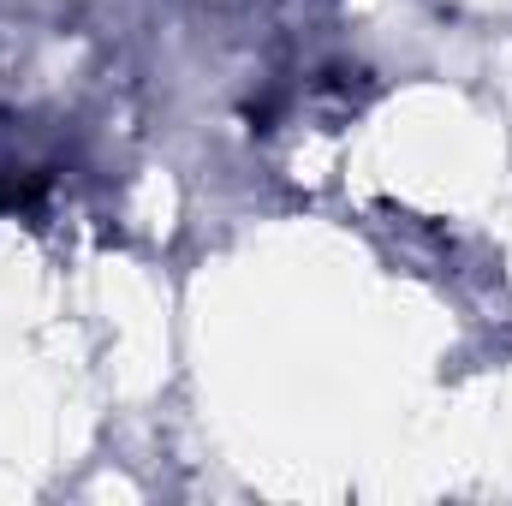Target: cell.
I'll return each instance as SVG.
<instances>
[{"label": "cell", "mask_w": 512, "mask_h": 506, "mask_svg": "<svg viewBox=\"0 0 512 506\" xmlns=\"http://www.w3.org/2000/svg\"><path fill=\"white\" fill-rule=\"evenodd\" d=\"M6 203H18V191H0V209H6Z\"/></svg>", "instance_id": "cell-1"}]
</instances>
